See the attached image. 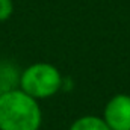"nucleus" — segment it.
Returning <instances> with one entry per match:
<instances>
[{
	"label": "nucleus",
	"instance_id": "obj_1",
	"mask_svg": "<svg viewBox=\"0 0 130 130\" xmlns=\"http://www.w3.org/2000/svg\"><path fill=\"white\" fill-rule=\"evenodd\" d=\"M41 123L38 100L20 88L0 92V130H39Z\"/></svg>",
	"mask_w": 130,
	"mask_h": 130
},
{
	"label": "nucleus",
	"instance_id": "obj_2",
	"mask_svg": "<svg viewBox=\"0 0 130 130\" xmlns=\"http://www.w3.org/2000/svg\"><path fill=\"white\" fill-rule=\"evenodd\" d=\"M64 86L61 71L52 64L36 62L20 73L18 88L35 100L50 98L58 94Z\"/></svg>",
	"mask_w": 130,
	"mask_h": 130
},
{
	"label": "nucleus",
	"instance_id": "obj_3",
	"mask_svg": "<svg viewBox=\"0 0 130 130\" xmlns=\"http://www.w3.org/2000/svg\"><path fill=\"white\" fill-rule=\"evenodd\" d=\"M101 118L110 130H130V95H113L106 103Z\"/></svg>",
	"mask_w": 130,
	"mask_h": 130
},
{
	"label": "nucleus",
	"instance_id": "obj_4",
	"mask_svg": "<svg viewBox=\"0 0 130 130\" xmlns=\"http://www.w3.org/2000/svg\"><path fill=\"white\" fill-rule=\"evenodd\" d=\"M70 130H110V129L104 123L103 118L94 117V115H85V117L77 118L71 124Z\"/></svg>",
	"mask_w": 130,
	"mask_h": 130
},
{
	"label": "nucleus",
	"instance_id": "obj_5",
	"mask_svg": "<svg viewBox=\"0 0 130 130\" xmlns=\"http://www.w3.org/2000/svg\"><path fill=\"white\" fill-rule=\"evenodd\" d=\"M14 12V3L12 0H0V23L6 21Z\"/></svg>",
	"mask_w": 130,
	"mask_h": 130
}]
</instances>
